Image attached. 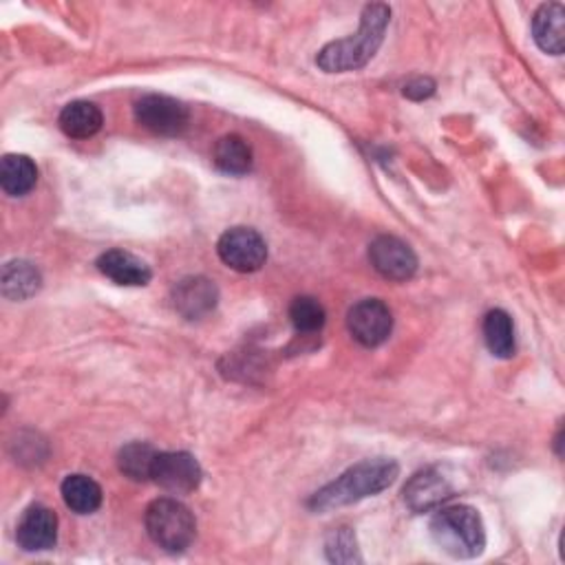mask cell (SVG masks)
<instances>
[{
  "instance_id": "19",
  "label": "cell",
  "mask_w": 565,
  "mask_h": 565,
  "mask_svg": "<svg viewBox=\"0 0 565 565\" xmlns=\"http://www.w3.org/2000/svg\"><path fill=\"white\" fill-rule=\"evenodd\" d=\"M63 499L78 514H91L102 506V488L87 475H69L63 481Z\"/></svg>"
},
{
  "instance_id": "17",
  "label": "cell",
  "mask_w": 565,
  "mask_h": 565,
  "mask_svg": "<svg viewBox=\"0 0 565 565\" xmlns=\"http://www.w3.org/2000/svg\"><path fill=\"white\" fill-rule=\"evenodd\" d=\"M41 272L30 261H10L3 269V295L10 301H27L41 290Z\"/></svg>"
},
{
  "instance_id": "23",
  "label": "cell",
  "mask_w": 565,
  "mask_h": 565,
  "mask_svg": "<svg viewBox=\"0 0 565 565\" xmlns=\"http://www.w3.org/2000/svg\"><path fill=\"white\" fill-rule=\"evenodd\" d=\"M328 556L334 563H354L361 561L358 547H356V536L350 528H339L330 534L328 539Z\"/></svg>"
},
{
  "instance_id": "21",
  "label": "cell",
  "mask_w": 565,
  "mask_h": 565,
  "mask_svg": "<svg viewBox=\"0 0 565 565\" xmlns=\"http://www.w3.org/2000/svg\"><path fill=\"white\" fill-rule=\"evenodd\" d=\"M155 457H157V451L151 444L133 442L120 451L118 464H120V470L133 481H148Z\"/></svg>"
},
{
  "instance_id": "24",
  "label": "cell",
  "mask_w": 565,
  "mask_h": 565,
  "mask_svg": "<svg viewBox=\"0 0 565 565\" xmlns=\"http://www.w3.org/2000/svg\"><path fill=\"white\" fill-rule=\"evenodd\" d=\"M433 93H435V82L429 78H418L405 87V96L411 100H418V102L431 98Z\"/></svg>"
},
{
  "instance_id": "13",
  "label": "cell",
  "mask_w": 565,
  "mask_h": 565,
  "mask_svg": "<svg viewBox=\"0 0 565 565\" xmlns=\"http://www.w3.org/2000/svg\"><path fill=\"white\" fill-rule=\"evenodd\" d=\"M98 269L111 278L118 286L126 288H144L151 282V267L131 252L109 250L98 258Z\"/></svg>"
},
{
  "instance_id": "4",
  "label": "cell",
  "mask_w": 565,
  "mask_h": 565,
  "mask_svg": "<svg viewBox=\"0 0 565 565\" xmlns=\"http://www.w3.org/2000/svg\"><path fill=\"white\" fill-rule=\"evenodd\" d=\"M148 536L166 552H184L197 534L192 512L177 499H155L146 510Z\"/></svg>"
},
{
  "instance_id": "3",
  "label": "cell",
  "mask_w": 565,
  "mask_h": 565,
  "mask_svg": "<svg viewBox=\"0 0 565 565\" xmlns=\"http://www.w3.org/2000/svg\"><path fill=\"white\" fill-rule=\"evenodd\" d=\"M433 541L457 558H473L484 552L486 530L479 512L470 506L442 508L431 519Z\"/></svg>"
},
{
  "instance_id": "11",
  "label": "cell",
  "mask_w": 565,
  "mask_h": 565,
  "mask_svg": "<svg viewBox=\"0 0 565 565\" xmlns=\"http://www.w3.org/2000/svg\"><path fill=\"white\" fill-rule=\"evenodd\" d=\"M16 541L27 552L52 550L58 541V517L47 506H32L25 510L16 528Z\"/></svg>"
},
{
  "instance_id": "18",
  "label": "cell",
  "mask_w": 565,
  "mask_h": 565,
  "mask_svg": "<svg viewBox=\"0 0 565 565\" xmlns=\"http://www.w3.org/2000/svg\"><path fill=\"white\" fill-rule=\"evenodd\" d=\"M484 341L492 356L497 358H512L517 343H514V325L512 319L503 310H492L484 319Z\"/></svg>"
},
{
  "instance_id": "6",
  "label": "cell",
  "mask_w": 565,
  "mask_h": 565,
  "mask_svg": "<svg viewBox=\"0 0 565 565\" xmlns=\"http://www.w3.org/2000/svg\"><path fill=\"white\" fill-rule=\"evenodd\" d=\"M221 261L236 272H256L267 261L265 239L252 228H230L217 243Z\"/></svg>"
},
{
  "instance_id": "9",
  "label": "cell",
  "mask_w": 565,
  "mask_h": 565,
  "mask_svg": "<svg viewBox=\"0 0 565 565\" xmlns=\"http://www.w3.org/2000/svg\"><path fill=\"white\" fill-rule=\"evenodd\" d=\"M151 479L166 488L168 492L186 495L192 492L201 481V466L199 462L184 451L177 453H157L153 462Z\"/></svg>"
},
{
  "instance_id": "12",
  "label": "cell",
  "mask_w": 565,
  "mask_h": 565,
  "mask_svg": "<svg viewBox=\"0 0 565 565\" xmlns=\"http://www.w3.org/2000/svg\"><path fill=\"white\" fill-rule=\"evenodd\" d=\"M217 299L219 292L214 288V282L203 276L184 278L173 290V306L188 321H197L210 314L217 306Z\"/></svg>"
},
{
  "instance_id": "1",
  "label": "cell",
  "mask_w": 565,
  "mask_h": 565,
  "mask_svg": "<svg viewBox=\"0 0 565 565\" xmlns=\"http://www.w3.org/2000/svg\"><path fill=\"white\" fill-rule=\"evenodd\" d=\"M391 10L383 3L367 5L363 12L361 30L343 41L330 43L317 58V65L328 74H345L365 67L385 41Z\"/></svg>"
},
{
  "instance_id": "22",
  "label": "cell",
  "mask_w": 565,
  "mask_h": 565,
  "mask_svg": "<svg viewBox=\"0 0 565 565\" xmlns=\"http://www.w3.org/2000/svg\"><path fill=\"white\" fill-rule=\"evenodd\" d=\"M325 308L312 297H299L290 306V321L301 334H314L325 325Z\"/></svg>"
},
{
  "instance_id": "7",
  "label": "cell",
  "mask_w": 565,
  "mask_h": 565,
  "mask_svg": "<svg viewBox=\"0 0 565 565\" xmlns=\"http://www.w3.org/2000/svg\"><path fill=\"white\" fill-rule=\"evenodd\" d=\"M347 328L361 345L378 347L394 332V314L383 301L365 299L350 310Z\"/></svg>"
},
{
  "instance_id": "2",
  "label": "cell",
  "mask_w": 565,
  "mask_h": 565,
  "mask_svg": "<svg viewBox=\"0 0 565 565\" xmlns=\"http://www.w3.org/2000/svg\"><path fill=\"white\" fill-rule=\"evenodd\" d=\"M398 473H400V466L394 459L378 457V459L361 462L350 470H345L336 481L321 488L310 499V508L314 512H328V510L374 497L387 490L396 481Z\"/></svg>"
},
{
  "instance_id": "16",
  "label": "cell",
  "mask_w": 565,
  "mask_h": 565,
  "mask_svg": "<svg viewBox=\"0 0 565 565\" xmlns=\"http://www.w3.org/2000/svg\"><path fill=\"white\" fill-rule=\"evenodd\" d=\"M38 181V168L27 155H5L0 164V186L10 197H25Z\"/></svg>"
},
{
  "instance_id": "8",
  "label": "cell",
  "mask_w": 565,
  "mask_h": 565,
  "mask_svg": "<svg viewBox=\"0 0 565 565\" xmlns=\"http://www.w3.org/2000/svg\"><path fill=\"white\" fill-rule=\"evenodd\" d=\"M457 486L453 475H448L446 468H426L416 473L409 484L405 486V501L416 512H426L444 501H448L455 495Z\"/></svg>"
},
{
  "instance_id": "10",
  "label": "cell",
  "mask_w": 565,
  "mask_h": 565,
  "mask_svg": "<svg viewBox=\"0 0 565 565\" xmlns=\"http://www.w3.org/2000/svg\"><path fill=\"white\" fill-rule=\"evenodd\" d=\"M369 261L378 274L389 280H409L418 272V256L416 252L396 236H378L369 245Z\"/></svg>"
},
{
  "instance_id": "20",
  "label": "cell",
  "mask_w": 565,
  "mask_h": 565,
  "mask_svg": "<svg viewBox=\"0 0 565 565\" xmlns=\"http://www.w3.org/2000/svg\"><path fill=\"white\" fill-rule=\"evenodd\" d=\"M214 164L228 175H245L252 168V148L241 135H225L214 146Z\"/></svg>"
},
{
  "instance_id": "15",
  "label": "cell",
  "mask_w": 565,
  "mask_h": 565,
  "mask_svg": "<svg viewBox=\"0 0 565 565\" xmlns=\"http://www.w3.org/2000/svg\"><path fill=\"white\" fill-rule=\"evenodd\" d=\"M102 122H104V118H102L100 107L93 102H87V100L71 102L60 113V129L65 135H69L74 140L93 137L102 129Z\"/></svg>"
},
{
  "instance_id": "14",
  "label": "cell",
  "mask_w": 565,
  "mask_h": 565,
  "mask_svg": "<svg viewBox=\"0 0 565 565\" xmlns=\"http://www.w3.org/2000/svg\"><path fill=\"white\" fill-rule=\"evenodd\" d=\"M563 5L561 3H547L541 5L532 19V34H534V43L539 45L541 52L552 54V56H561L563 47H565V27H563Z\"/></svg>"
},
{
  "instance_id": "5",
  "label": "cell",
  "mask_w": 565,
  "mask_h": 565,
  "mask_svg": "<svg viewBox=\"0 0 565 565\" xmlns=\"http://www.w3.org/2000/svg\"><path fill=\"white\" fill-rule=\"evenodd\" d=\"M135 118L144 129L164 137H175L184 133L190 122V113L186 104H181L175 98L157 96V93H151L137 100Z\"/></svg>"
}]
</instances>
